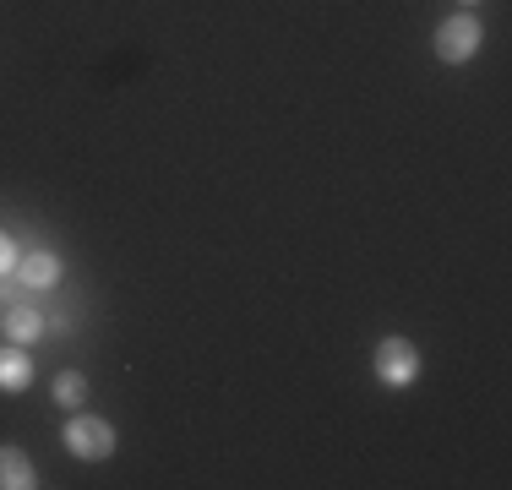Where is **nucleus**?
<instances>
[{"mask_svg": "<svg viewBox=\"0 0 512 490\" xmlns=\"http://www.w3.org/2000/svg\"><path fill=\"white\" fill-rule=\"evenodd\" d=\"M55 403H66V409H82V403H88V376L60 371V376H55Z\"/></svg>", "mask_w": 512, "mask_h": 490, "instance_id": "obj_8", "label": "nucleus"}, {"mask_svg": "<svg viewBox=\"0 0 512 490\" xmlns=\"http://www.w3.org/2000/svg\"><path fill=\"white\" fill-rule=\"evenodd\" d=\"M33 485H39V474H33L28 452L0 447V490H33Z\"/></svg>", "mask_w": 512, "mask_h": 490, "instance_id": "obj_6", "label": "nucleus"}, {"mask_svg": "<svg viewBox=\"0 0 512 490\" xmlns=\"http://www.w3.org/2000/svg\"><path fill=\"white\" fill-rule=\"evenodd\" d=\"M66 452L71 458H88L99 463L115 452V431H109V420H99V414H77V420L66 425Z\"/></svg>", "mask_w": 512, "mask_h": 490, "instance_id": "obj_2", "label": "nucleus"}, {"mask_svg": "<svg viewBox=\"0 0 512 490\" xmlns=\"http://www.w3.org/2000/svg\"><path fill=\"white\" fill-rule=\"evenodd\" d=\"M28 376H33L28 354H22V349H0V392H22V387H28Z\"/></svg>", "mask_w": 512, "mask_h": 490, "instance_id": "obj_7", "label": "nucleus"}, {"mask_svg": "<svg viewBox=\"0 0 512 490\" xmlns=\"http://www.w3.org/2000/svg\"><path fill=\"white\" fill-rule=\"evenodd\" d=\"M480 44H485V33H480V17H474V11H453V17L436 28V60H447V66L474 60Z\"/></svg>", "mask_w": 512, "mask_h": 490, "instance_id": "obj_1", "label": "nucleus"}, {"mask_svg": "<svg viewBox=\"0 0 512 490\" xmlns=\"http://www.w3.org/2000/svg\"><path fill=\"white\" fill-rule=\"evenodd\" d=\"M0 273H17V245H11L6 229H0Z\"/></svg>", "mask_w": 512, "mask_h": 490, "instance_id": "obj_10", "label": "nucleus"}, {"mask_svg": "<svg viewBox=\"0 0 512 490\" xmlns=\"http://www.w3.org/2000/svg\"><path fill=\"white\" fill-rule=\"evenodd\" d=\"M463 6H480V0H463Z\"/></svg>", "mask_w": 512, "mask_h": 490, "instance_id": "obj_11", "label": "nucleus"}, {"mask_svg": "<svg viewBox=\"0 0 512 490\" xmlns=\"http://www.w3.org/2000/svg\"><path fill=\"white\" fill-rule=\"evenodd\" d=\"M17 278H22V289H50V284H60V256L55 251L17 256Z\"/></svg>", "mask_w": 512, "mask_h": 490, "instance_id": "obj_4", "label": "nucleus"}, {"mask_svg": "<svg viewBox=\"0 0 512 490\" xmlns=\"http://www.w3.org/2000/svg\"><path fill=\"white\" fill-rule=\"evenodd\" d=\"M0 333H6L11 343H33V338H39L44 333V311H39V305H6V316H0Z\"/></svg>", "mask_w": 512, "mask_h": 490, "instance_id": "obj_5", "label": "nucleus"}, {"mask_svg": "<svg viewBox=\"0 0 512 490\" xmlns=\"http://www.w3.org/2000/svg\"><path fill=\"white\" fill-rule=\"evenodd\" d=\"M420 376V354L409 338H382L376 343V382L382 387H409Z\"/></svg>", "mask_w": 512, "mask_h": 490, "instance_id": "obj_3", "label": "nucleus"}, {"mask_svg": "<svg viewBox=\"0 0 512 490\" xmlns=\"http://www.w3.org/2000/svg\"><path fill=\"white\" fill-rule=\"evenodd\" d=\"M17 294H22V278L17 273H0V305H17Z\"/></svg>", "mask_w": 512, "mask_h": 490, "instance_id": "obj_9", "label": "nucleus"}]
</instances>
